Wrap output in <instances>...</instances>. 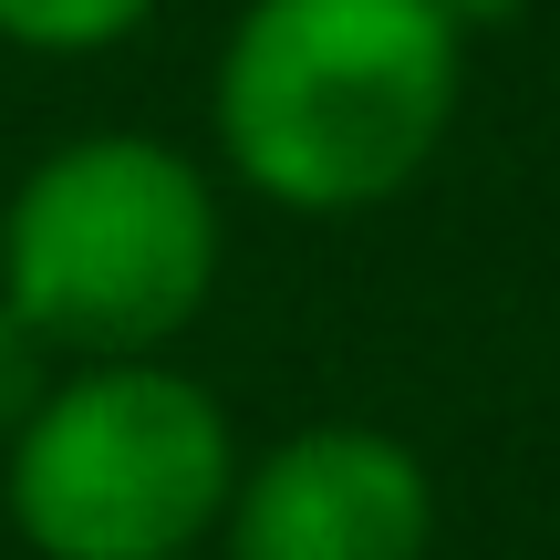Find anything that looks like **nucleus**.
I'll use <instances>...</instances> for the list:
<instances>
[{
  "mask_svg": "<svg viewBox=\"0 0 560 560\" xmlns=\"http://www.w3.org/2000/svg\"><path fill=\"white\" fill-rule=\"evenodd\" d=\"M156 0H0V42L21 52H115Z\"/></svg>",
  "mask_w": 560,
  "mask_h": 560,
  "instance_id": "39448f33",
  "label": "nucleus"
},
{
  "mask_svg": "<svg viewBox=\"0 0 560 560\" xmlns=\"http://www.w3.org/2000/svg\"><path fill=\"white\" fill-rule=\"evenodd\" d=\"M219 291V187L156 136H73L11 187L0 301L73 363L166 353Z\"/></svg>",
  "mask_w": 560,
  "mask_h": 560,
  "instance_id": "f03ea898",
  "label": "nucleus"
},
{
  "mask_svg": "<svg viewBox=\"0 0 560 560\" xmlns=\"http://www.w3.org/2000/svg\"><path fill=\"white\" fill-rule=\"evenodd\" d=\"M219 540L229 560H425L436 478L384 425H301L229 488Z\"/></svg>",
  "mask_w": 560,
  "mask_h": 560,
  "instance_id": "20e7f679",
  "label": "nucleus"
},
{
  "mask_svg": "<svg viewBox=\"0 0 560 560\" xmlns=\"http://www.w3.org/2000/svg\"><path fill=\"white\" fill-rule=\"evenodd\" d=\"M240 446L198 374L136 353L83 363L11 436V529L42 560H187L219 540Z\"/></svg>",
  "mask_w": 560,
  "mask_h": 560,
  "instance_id": "7ed1b4c3",
  "label": "nucleus"
},
{
  "mask_svg": "<svg viewBox=\"0 0 560 560\" xmlns=\"http://www.w3.org/2000/svg\"><path fill=\"white\" fill-rule=\"evenodd\" d=\"M529 0H446V21H457V32H499V21H520Z\"/></svg>",
  "mask_w": 560,
  "mask_h": 560,
  "instance_id": "0eeeda50",
  "label": "nucleus"
},
{
  "mask_svg": "<svg viewBox=\"0 0 560 560\" xmlns=\"http://www.w3.org/2000/svg\"><path fill=\"white\" fill-rule=\"evenodd\" d=\"M52 384H62V353L11 312V301H0V436H21V425L42 416V395H52Z\"/></svg>",
  "mask_w": 560,
  "mask_h": 560,
  "instance_id": "423d86ee",
  "label": "nucleus"
},
{
  "mask_svg": "<svg viewBox=\"0 0 560 560\" xmlns=\"http://www.w3.org/2000/svg\"><path fill=\"white\" fill-rule=\"evenodd\" d=\"M446 0H249L219 52V156L291 219H353L425 177L457 125Z\"/></svg>",
  "mask_w": 560,
  "mask_h": 560,
  "instance_id": "f257e3e1",
  "label": "nucleus"
}]
</instances>
